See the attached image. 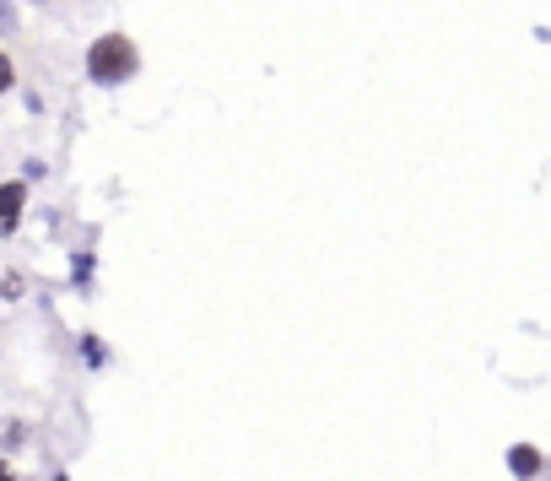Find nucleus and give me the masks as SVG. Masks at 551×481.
Returning <instances> with one entry per match:
<instances>
[{
	"label": "nucleus",
	"instance_id": "nucleus-1",
	"mask_svg": "<svg viewBox=\"0 0 551 481\" xmlns=\"http://www.w3.org/2000/svg\"><path fill=\"white\" fill-rule=\"evenodd\" d=\"M136 44H130L125 33H103L98 44L87 49V76L92 82H103V87H114V82H130L136 76Z\"/></svg>",
	"mask_w": 551,
	"mask_h": 481
},
{
	"label": "nucleus",
	"instance_id": "nucleus-2",
	"mask_svg": "<svg viewBox=\"0 0 551 481\" xmlns=\"http://www.w3.org/2000/svg\"><path fill=\"white\" fill-rule=\"evenodd\" d=\"M22 200H28V190H22V184H0V233H11V227H17Z\"/></svg>",
	"mask_w": 551,
	"mask_h": 481
},
{
	"label": "nucleus",
	"instance_id": "nucleus-6",
	"mask_svg": "<svg viewBox=\"0 0 551 481\" xmlns=\"http://www.w3.org/2000/svg\"><path fill=\"white\" fill-rule=\"evenodd\" d=\"M0 481H11V476H6V471H0Z\"/></svg>",
	"mask_w": 551,
	"mask_h": 481
},
{
	"label": "nucleus",
	"instance_id": "nucleus-3",
	"mask_svg": "<svg viewBox=\"0 0 551 481\" xmlns=\"http://www.w3.org/2000/svg\"><path fill=\"white\" fill-rule=\"evenodd\" d=\"M508 471H514V476H535V471H541V454H535L530 444H514V449H508Z\"/></svg>",
	"mask_w": 551,
	"mask_h": 481
},
{
	"label": "nucleus",
	"instance_id": "nucleus-4",
	"mask_svg": "<svg viewBox=\"0 0 551 481\" xmlns=\"http://www.w3.org/2000/svg\"><path fill=\"white\" fill-rule=\"evenodd\" d=\"M0 33H17V11H11V0H0Z\"/></svg>",
	"mask_w": 551,
	"mask_h": 481
},
{
	"label": "nucleus",
	"instance_id": "nucleus-5",
	"mask_svg": "<svg viewBox=\"0 0 551 481\" xmlns=\"http://www.w3.org/2000/svg\"><path fill=\"white\" fill-rule=\"evenodd\" d=\"M11 82H17V71H11V60H6V55H0V92H6Z\"/></svg>",
	"mask_w": 551,
	"mask_h": 481
}]
</instances>
